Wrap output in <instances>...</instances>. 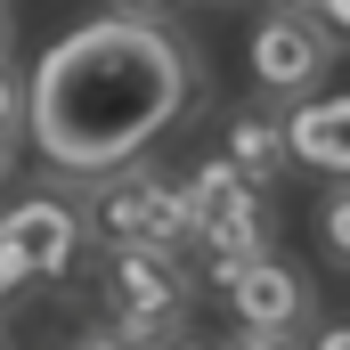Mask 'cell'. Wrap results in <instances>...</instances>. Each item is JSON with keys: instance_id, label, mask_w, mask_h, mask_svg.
<instances>
[{"instance_id": "10", "label": "cell", "mask_w": 350, "mask_h": 350, "mask_svg": "<svg viewBox=\"0 0 350 350\" xmlns=\"http://www.w3.org/2000/svg\"><path fill=\"white\" fill-rule=\"evenodd\" d=\"M228 163L253 179V187H269V179L285 172V122L261 114V106H237L228 114Z\"/></svg>"}, {"instance_id": "23", "label": "cell", "mask_w": 350, "mask_h": 350, "mask_svg": "<svg viewBox=\"0 0 350 350\" xmlns=\"http://www.w3.org/2000/svg\"><path fill=\"white\" fill-rule=\"evenodd\" d=\"M0 350H8V342H0Z\"/></svg>"}, {"instance_id": "11", "label": "cell", "mask_w": 350, "mask_h": 350, "mask_svg": "<svg viewBox=\"0 0 350 350\" xmlns=\"http://www.w3.org/2000/svg\"><path fill=\"white\" fill-rule=\"evenodd\" d=\"M318 245H326V261L350 269V179L334 196H318Z\"/></svg>"}, {"instance_id": "22", "label": "cell", "mask_w": 350, "mask_h": 350, "mask_svg": "<svg viewBox=\"0 0 350 350\" xmlns=\"http://www.w3.org/2000/svg\"><path fill=\"white\" fill-rule=\"evenodd\" d=\"M204 8H220V0H204Z\"/></svg>"}, {"instance_id": "18", "label": "cell", "mask_w": 350, "mask_h": 350, "mask_svg": "<svg viewBox=\"0 0 350 350\" xmlns=\"http://www.w3.org/2000/svg\"><path fill=\"white\" fill-rule=\"evenodd\" d=\"M131 8H139V16H163V8H172V0H131Z\"/></svg>"}, {"instance_id": "16", "label": "cell", "mask_w": 350, "mask_h": 350, "mask_svg": "<svg viewBox=\"0 0 350 350\" xmlns=\"http://www.w3.org/2000/svg\"><path fill=\"white\" fill-rule=\"evenodd\" d=\"M310 350H350V326H318V334H310Z\"/></svg>"}, {"instance_id": "19", "label": "cell", "mask_w": 350, "mask_h": 350, "mask_svg": "<svg viewBox=\"0 0 350 350\" xmlns=\"http://www.w3.org/2000/svg\"><path fill=\"white\" fill-rule=\"evenodd\" d=\"M0 179H8V139H0Z\"/></svg>"}, {"instance_id": "5", "label": "cell", "mask_w": 350, "mask_h": 350, "mask_svg": "<svg viewBox=\"0 0 350 350\" xmlns=\"http://www.w3.org/2000/svg\"><path fill=\"white\" fill-rule=\"evenodd\" d=\"M0 237L25 253L33 277H74L82 220H74V204H66V196H25V204H8V212H0Z\"/></svg>"}, {"instance_id": "17", "label": "cell", "mask_w": 350, "mask_h": 350, "mask_svg": "<svg viewBox=\"0 0 350 350\" xmlns=\"http://www.w3.org/2000/svg\"><path fill=\"white\" fill-rule=\"evenodd\" d=\"M74 350H139V342H122V334H82Z\"/></svg>"}, {"instance_id": "21", "label": "cell", "mask_w": 350, "mask_h": 350, "mask_svg": "<svg viewBox=\"0 0 350 350\" xmlns=\"http://www.w3.org/2000/svg\"><path fill=\"white\" fill-rule=\"evenodd\" d=\"M0 49H8V16H0Z\"/></svg>"}, {"instance_id": "7", "label": "cell", "mask_w": 350, "mask_h": 350, "mask_svg": "<svg viewBox=\"0 0 350 350\" xmlns=\"http://www.w3.org/2000/svg\"><path fill=\"white\" fill-rule=\"evenodd\" d=\"M285 163L350 179V90H326V98L301 90V106L285 114Z\"/></svg>"}, {"instance_id": "3", "label": "cell", "mask_w": 350, "mask_h": 350, "mask_svg": "<svg viewBox=\"0 0 350 350\" xmlns=\"http://www.w3.org/2000/svg\"><path fill=\"white\" fill-rule=\"evenodd\" d=\"M106 318L122 342H163L179 318H187V269L179 253H155V245H114L106 261Z\"/></svg>"}, {"instance_id": "1", "label": "cell", "mask_w": 350, "mask_h": 350, "mask_svg": "<svg viewBox=\"0 0 350 350\" xmlns=\"http://www.w3.org/2000/svg\"><path fill=\"white\" fill-rule=\"evenodd\" d=\"M187 98L204 106V66L187 57L155 16L122 8V16H90L74 25L25 90V131L41 139V155L57 172H114L139 147H155L187 114Z\"/></svg>"}, {"instance_id": "8", "label": "cell", "mask_w": 350, "mask_h": 350, "mask_svg": "<svg viewBox=\"0 0 350 350\" xmlns=\"http://www.w3.org/2000/svg\"><path fill=\"white\" fill-rule=\"evenodd\" d=\"M179 196H187V212H196V228H212V220H237V212H261L269 187H253V179L237 172L228 155H212V163H196V172L179 179Z\"/></svg>"}, {"instance_id": "14", "label": "cell", "mask_w": 350, "mask_h": 350, "mask_svg": "<svg viewBox=\"0 0 350 350\" xmlns=\"http://www.w3.org/2000/svg\"><path fill=\"white\" fill-rule=\"evenodd\" d=\"M8 131H25V90L8 82V66H0V139Z\"/></svg>"}, {"instance_id": "20", "label": "cell", "mask_w": 350, "mask_h": 350, "mask_svg": "<svg viewBox=\"0 0 350 350\" xmlns=\"http://www.w3.org/2000/svg\"><path fill=\"white\" fill-rule=\"evenodd\" d=\"M172 350H212V342H172Z\"/></svg>"}, {"instance_id": "2", "label": "cell", "mask_w": 350, "mask_h": 350, "mask_svg": "<svg viewBox=\"0 0 350 350\" xmlns=\"http://www.w3.org/2000/svg\"><path fill=\"white\" fill-rule=\"evenodd\" d=\"M90 228L106 245H155V253H187L196 245V212L179 196V179H163L155 163H114L98 172V204H90Z\"/></svg>"}, {"instance_id": "6", "label": "cell", "mask_w": 350, "mask_h": 350, "mask_svg": "<svg viewBox=\"0 0 350 350\" xmlns=\"http://www.w3.org/2000/svg\"><path fill=\"white\" fill-rule=\"evenodd\" d=\"M220 293L237 301V318H245V326H277V334L310 326V277H301V269H285L277 253L245 261L228 285H220Z\"/></svg>"}, {"instance_id": "12", "label": "cell", "mask_w": 350, "mask_h": 350, "mask_svg": "<svg viewBox=\"0 0 350 350\" xmlns=\"http://www.w3.org/2000/svg\"><path fill=\"white\" fill-rule=\"evenodd\" d=\"M293 8H301V16L334 41V49H350V0H293Z\"/></svg>"}, {"instance_id": "4", "label": "cell", "mask_w": 350, "mask_h": 350, "mask_svg": "<svg viewBox=\"0 0 350 350\" xmlns=\"http://www.w3.org/2000/svg\"><path fill=\"white\" fill-rule=\"evenodd\" d=\"M245 57H253V82L261 90H285V98H301V90L326 82V66H334V41L301 16V8H269L261 25H253V41H245Z\"/></svg>"}, {"instance_id": "9", "label": "cell", "mask_w": 350, "mask_h": 350, "mask_svg": "<svg viewBox=\"0 0 350 350\" xmlns=\"http://www.w3.org/2000/svg\"><path fill=\"white\" fill-rule=\"evenodd\" d=\"M196 245H204V277H212V285H228L245 261H261V253H269V204H261V212H237V220L196 228Z\"/></svg>"}, {"instance_id": "13", "label": "cell", "mask_w": 350, "mask_h": 350, "mask_svg": "<svg viewBox=\"0 0 350 350\" xmlns=\"http://www.w3.org/2000/svg\"><path fill=\"white\" fill-rule=\"evenodd\" d=\"M25 285H33V269H25V253H16V245L0 237V301H16Z\"/></svg>"}, {"instance_id": "15", "label": "cell", "mask_w": 350, "mask_h": 350, "mask_svg": "<svg viewBox=\"0 0 350 350\" xmlns=\"http://www.w3.org/2000/svg\"><path fill=\"white\" fill-rule=\"evenodd\" d=\"M237 350H301V342H293V334H277V326H245Z\"/></svg>"}]
</instances>
